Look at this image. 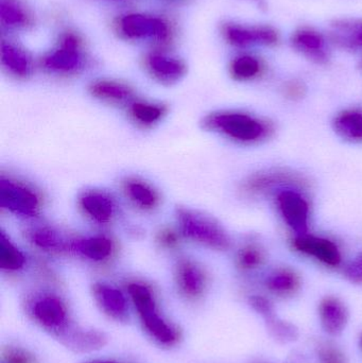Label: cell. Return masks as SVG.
Wrapping results in <instances>:
<instances>
[{"mask_svg":"<svg viewBox=\"0 0 362 363\" xmlns=\"http://www.w3.org/2000/svg\"><path fill=\"white\" fill-rule=\"evenodd\" d=\"M203 125L240 143L259 142L272 132L269 123L239 112L214 113L204 118Z\"/></svg>","mask_w":362,"mask_h":363,"instance_id":"1","label":"cell"},{"mask_svg":"<svg viewBox=\"0 0 362 363\" xmlns=\"http://www.w3.org/2000/svg\"><path fill=\"white\" fill-rule=\"evenodd\" d=\"M176 218L181 232L186 238L218 251L231 247L229 235L213 218L184 207L178 208Z\"/></svg>","mask_w":362,"mask_h":363,"instance_id":"2","label":"cell"},{"mask_svg":"<svg viewBox=\"0 0 362 363\" xmlns=\"http://www.w3.org/2000/svg\"><path fill=\"white\" fill-rule=\"evenodd\" d=\"M129 294L147 332L162 345L176 342V332L159 315L151 290L142 284L134 283L129 286Z\"/></svg>","mask_w":362,"mask_h":363,"instance_id":"3","label":"cell"},{"mask_svg":"<svg viewBox=\"0 0 362 363\" xmlns=\"http://www.w3.org/2000/svg\"><path fill=\"white\" fill-rule=\"evenodd\" d=\"M0 206L16 215L34 217L40 209V199L33 190L16 182L0 180Z\"/></svg>","mask_w":362,"mask_h":363,"instance_id":"4","label":"cell"},{"mask_svg":"<svg viewBox=\"0 0 362 363\" xmlns=\"http://www.w3.org/2000/svg\"><path fill=\"white\" fill-rule=\"evenodd\" d=\"M278 208L285 222L298 235L308 234L310 205L306 199L297 190L284 189L276 196Z\"/></svg>","mask_w":362,"mask_h":363,"instance_id":"5","label":"cell"},{"mask_svg":"<svg viewBox=\"0 0 362 363\" xmlns=\"http://www.w3.org/2000/svg\"><path fill=\"white\" fill-rule=\"evenodd\" d=\"M120 30L129 38H153L161 43L167 42L170 36L169 26L163 19L142 14L123 17Z\"/></svg>","mask_w":362,"mask_h":363,"instance_id":"6","label":"cell"},{"mask_svg":"<svg viewBox=\"0 0 362 363\" xmlns=\"http://www.w3.org/2000/svg\"><path fill=\"white\" fill-rule=\"evenodd\" d=\"M297 251L316 258L329 267H338L341 264V254L333 241L321 237L305 234L297 236L293 242Z\"/></svg>","mask_w":362,"mask_h":363,"instance_id":"7","label":"cell"},{"mask_svg":"<svg viewBox=\"0 0 362 363\" xmlns=\"http://www.w3.org/2000/svg\"><path fill=\"white\" fill-rule=\"evenodd\" d=\"M45 67L53 72H69L82 65L80 52V40L74 34H67L63 38L61 48L51 53L45 59Z\"/></svg>","mask_w":362,"mask_h":363,"instance_id":"8","label":"cell"},{"mask_svg":"<svg viewBox=\"0 0 362 363\" xmlns=\"http://www.w3.org/2000/svg\"><path fill=\"white\" fill-rule=\"evenodd\" d=\"M225 35L229 43L238 47L253 44L271 46L278 42V32L270 27L247 28L227 25L225 27Z\"/></svg>","mask_w":362,"mask_h":363,"instance_id":"9","label":"cell"},{"mask_svg":"<svg viewBox=\"0 0 362 363\" xmlns=\"http://www.w3.org/2000/svg\"><path fill=\"white\" fill-rule=\"evenodd\" d=\"M176 281L181 291L188 298L201 296L205 288V275L199 266L189 259H181L176 266Z\"/></svg>","mask_w":362,"mask_h":363,"instance_id":"10","label":"cell"},{"mask_svg":"<svg viewBox=\"0 0 362 363\" xmlns=\"http://www.w3.org/2000/svg\"><path fill=\"white\" fill-rule=\"evenodd\" d=\"M93 290L94 296L104 313L118 321L128 319L127 300L118 289L106 284H96Z\"/></svg>","mask_w":362,"mask_h":363,"instance_id":"11","label":"cell"},{"mask_svg":"<svg viewBox=\"0 0 362 363\" xmlns=\"http://www.w3.org/2000/svg\"><path fill=\"white\" fill-rule=\"evenodd\" d=\"M62 340L64 345L76 352H93L101 349L106 345V338L102 333L97 330H62Z\"/></svg>","mask_w":362,"mask_h":363,"instance_id":"12","label":"cell"},{"mask_svg":"<svg viewBox=\"0 0 362 363\" xmlns=\"http://www.w3.org/2000/svg\"><path fill=\"white\" fill-rule=\"evenodd\" d=\"M320 319L327 334H341L348 323V311L338 298H327L320 305Z\"/></svg>","mask_w":362,"mask_h":363,"instance_id":"13","label":"cell"},{"mask_svg":"<svg viewBox=\"0 0 362 363\" xmlns=\"http://www.w3.org/2000/svg\"><path fill=\"white\" fill-rule=\"evenodd\" d=\"M147 65L155 78L168 84L180 80L186 72V67L182 62L166 55H155V53L149 55L147 59Z\"/></svg>","mask_w":362,"mask_h":363,"instance_id":"14","label":"cell"},{"mask_svg":"<svg viewBox=\"0 0 362 363\" xmlns=\"http://www.w3.org/2000/svg\"><path fill=\"white\" fill-rule=\"evenodd\" d=\"M33 315L42 325L59 330L65 324L66 309L61 301L46 296L38 301L33 307Z\"/></svg>","mask_w":362,"mask_h":363,"instance_id":"15","label":"cell"},{"mask_svg":"<svg viewBox=\"0 0 362 363\" xmlns=\"http://www.w3.org/2000/svg\"><path fill=\"white\" fill-rule=\"evenodd\" d=\"M89 91L94 97L110 104H132L134 100V91L131 87L114 81H97L91 85Z\"/></svg>","mask_w":362,"mask_h":363,"instance_id":"16","label":"cell"},{"mask_svg":"<svg viewBox=\"0 0 362 363\" xmlns=\"http://www.w3.org/2000/svg\"><path fill=\"white\" fill-rule=\"evenodd\" d=\"M301 182L299 177L287 174V172H267V174H255L252 178L249 179L242 186V189L248 194H261L282 184H298Z\"/></svg>","mask_w":362,"mask_h":363,"instance_id":"17","label":"cell"},{"mask_svg":"<svg viewBox=\"0 0 362 363\" xmlns=\"http://www.w3.org/2000/svg\"><path fill=\"white\" fill-rule=\"evenodd\" d=\"M81 206L87 216L99 223H106L114 215L112 199L101 192H89L81 198Z\"/></svg>","mask_w":362,"mask_h":363,"instance_id":"18","label":"cell"},{"mask_svg":"<svg viewBox=\"0 0 362 363\" xmlns=\"http://www.w3.org/2000/svg\"><path fill=\"white\" fill-rule=\"evenodd\" d=\"M70 250L94 262H102L112 255L113 243L106 237H91L70 243Z\"/></svg>","mask_w":362,"mask_h":363,"instance_id":"19","label":"cell"},{"mask_svg":"<svg viewBox=\"0 0 362 363\" xmlns=\"http://www.w3.org/2000/svg\"><path fill=\"white\" fill-rule=\"evenodd\" d=\"M293 45L295 48L318 62L327 61L325 43L321 34L312 30H301L293 36Z\"/></svg>","mask_w":362,"mask_h":363,"instance_id":"20","label":"cell"},{"mask_svg":"<svg viewBox=\"0 0 362 363\" xmlns=\"http://www.w3.org/2000/svg\"><path fill=\"white\" fill-rule=\"evenodd\" d=\"M2 65L17 77L29 76L32 70L31 61L21 49L10 44H1Z\"/></svg>","mask_w":362,"mask_h":363,"instance_id":"21","label":"cell"},{"mask_svg":"<svg viewBox=\"0 0 362 363\" xmlns=\"http://www.w3.org/2000/svg\"><path fill=\"white\" fill-rule=\"evenodd\" d=\"M334 127L336 132L344 140L361 142L362 140V113L359 111H346L336 117Z\"/></svg>","mask_w":362,"mask_h":363,"instance_id":"22","label":"cell"},{"mask_svg":"<svg viewBox=\"0 0 362 363\" xmlns=\"http://www.w3.org/2000/svg\"><path fill=\"white\" fill-rule=\"evenodd\" d=\"M268 289L272 294L280 296H288L295 294L299 290L300 279L293 271L281 269L272 273L266 281Z\"/></svg>","mask_w":362,"mask_h":363,"instance_id":"23","label":"cell"},{"mask_svg":"<svg viewBox=\"0 0 362 363\" xmlns=\"http://www.w3.org/2000/svg\"><path fill=\"white\" fill-rule=\"evenodd\" d=\"M125 190L130 200L137 206L145 209H151L159 203L157 191L148 184L142 181L129 180L125 182Z\"/></svg>","mask_w":362,"mask_h":363,"instance_id":"24","label":"cell"},{"mask_svg":"<svg viewBox=\"0 0 362 363\" xmlns=\"http://www.w3.org/2000/svg\"><path fill=\"white\" fill-rule=\"evenodd\" d=\"M30 240L45 251L63 252L70 249V243L66 242L55 230L49 228H38L30 232Z\"/></svg>","mask_w":362,"mask_h":363,"instance_id":"25","label":"cell"},{"mask_svg":"<svg viewBox=\"0 0 362 363\" xmlns=\"http://www.w3.org/2000/svg\"><path fill=\"white\" fill-rule=\"evenodd\" d=\"M25 264L23 254L2 232L0 235V268L6 271H17L21 270Z\"/></svg>","mask_w":362,"mask_h":363,"instance_id":"26","label":"cell"},{"mask_svg":"<svg viewBox=\"0 0 362 363\" xmlns=\"http://www.w3.org/2000/svg\"><path fill=\"white\" fill-rule=\"evenodd\" d=\"M131 116L140 125H152L161 121L165 115L166 108L159 104H147V102H133L130 108Z\"/></svg>","mask_w":362,"mask_h":363,"instance_id":"27","label":"cell"},{"mask_svg":"<svg viewBox=\"0 0 362 363\" xmlns=\"http://www.w3.org/2000/svg\"><path fill=\"white\" fill-rule=\"evenodd\" d=\"M0 18L4 25L10 27H25L30 18L25 9L15 0H0Z\"/></svg>","mask_w":362,"mask_h":363,"instance_id":"28","label":"cell"},{"mask_svg":"<svg viewBox=\"0 0 362 363\" xmlns=\"http://www.w3.org/2000/svg\"><path fill=\"white\" fill-rule=\"evenodd\" d=\"M261 65L256 57L242 55L234 60L231 65V72L237 80H250L261 72Z\"/></svg>","mask_w":362,"mask_h":363,"instance_id":"29","label":"cell"},{"mask_svg":"<svg viewBox=\"0 0 362 363\" xmlns=\"http://www.w3.org/2000/svg\"><path fill=\"white\" fill-rule=\"evenodd\" d=\"M264 262L265 252L259 245H248L238 252L237 264L242 270H254L261 267Z\"/></svg>","mask_w":362,"mask_h":363,"instance_id":"30","label":"cell"},{"mask_svg":"<svg viewBox=\"0 0 362 363\" xmlns=\"http://www.w3.org/2000/svg\"><path fill=\"white\" fill-rule=\"evenodd\" d=\"M319 363H346L342 352L332 345H321L319 349Z\"/></svg>","mask_w":362,"mask_h":363,"instance_id":"31","label":"cell"},{"mask_svg":"<svg viewBox=\"0 0 362 363\" xmlns=\"http://www.w3.org/2000/svg\"><path fill=\"white\" fill-rule=\"evenodd\" d=\"M4 363H36L33 355L18 347H9L4 354Z\"/></svg>","mask_w":362,"mask_h":363,"instance_id":"32","label":"cell"},{"mask_svg":"<svg viewBox=\"0 0 362 363\" xmlns=\"http://www.w3.org/2000/svg\"><path fill=\"white\" fill-rule=\"evenodd\" d=\"M344 275L353 283H362V253L346 266Z\"/></svg>","mask_w":362,"mask_h":363,"instance_id":"33","label":"cell"},{"mask_svg":"<svg viewBox=\"0 0 362 363\" xmlns=\"http://www.w3.org/2000/svg\"><path fill=\"white\" fill-rule=\"evenodd\" d=\"M157 241L161 243L162 247L172 249L178 245L179 237L172 230H163L159 233Z\"/></svg>","mask_w":362,"mask_h":363,"instance_id":"34","label":"cell"},{"mask_svg":"<svg viewBox=\"0 0 362 363\" xmlns=\"http://www.w3.org/2000/svg\"><path fill=\"white\" fill-rule=\"evenodd\" d=\"M287 94H288L290 97H300L303 93V89H302L301 85L298 84V83H291L290 85H288L286 89Z\"/></svg>","mask_w":362,"mask_h":363,"instance_id":"35","label":"cell"},{"mask_svg":"<svg viewBox=\"0 0 362 363\" xmlns=\"http://www.w3.org/2000/svg\"><path fill=\"white\" fill-rule=\"evenodd\" d=\"M353 43H356L359 46H362V27L358 28V29L355 31L354 42Z\"/></svg>","mask_w":362,"mask_h":363,"instance_id":"36","label":"cell"},{"mask_svg":"<svg viewBox=\"0 0 362 363\" xmlns=\"http://www.w3.org/2000/svg\"><path fill=\"white\" fill-rule=\"evenodd\" d=\"M91 363H116V362H91Z\"/></svg>","mask_w":362,"mask_h":363,"instance_id":"37","label":"cell"},{"mask_svg":"<svg viewBox=\"0 0 362 363\" xmlns=\"http://www.w3.org/2000/svg\"><path fill=\"white\" fill-rule=\"evenodd\" d=\"M361 345H362V337H361Z\"/></svg>","mask_w":362,"mask_h":363,"instance_id":"38","label":"cell"}]
</instances>
